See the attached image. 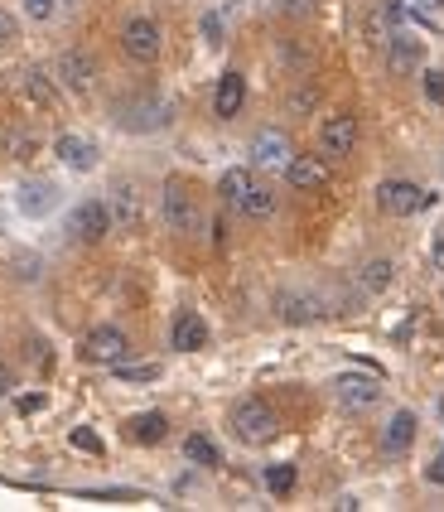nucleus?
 <instances>
[{"label":"nucleus","instance_id":"24","mask_svg":"<svg viewBox=\"0 0 444 512\" xmlns=\"http://www.w3.org/2000/svg\"><path fill=\"white\" fill-rule=\"evenodd\" d=\"M184 459H189V464H198V469H218V464H222L218 445H213L208 435H189V440H184Z\"/></svg>","mask_w":444,"mask_h":512},{"label":"nucleus","instance_id":"16","mask_svg":"<svg viewBox=\"0 0 444 512\" xmlns=\"http://www.w3.org/2000/svg\"><path fill=\"white\" fill-rule=\"evenodd\" d=\"M242 107H247V78H242V73H222L218 92H213V116L232 121Z\"/></svg>","mask_w":444,"mask_h":512},{"label":"nucleus","instance_id":"28","mask_svg":"<svg viewBox=\"0 0 444 512\" xmlns=\"http://www.w3.org/2000/svg\"><path fill=\"white\" fill-rule=\"evenodd\" d=\"M25 87H29V97H34L39 107H54V83H49L39 68H29V73H25Z\"/></svg>","mask_w":444,"mask_h":512},{"label":"nucleus","instance_id":"39","mask_svg":"<svg viewBox=\"0 0 444 512\" xmlns=\"http://www.w3.org/2000/svg\"><path fill=\"white\" fill-rule=\"evenodd\" d=\"M416 5L425 10V15H440V10H444V0H416Z\"/></svg>","mask_w":444,"mask_h":512},{"label":"nucleus","instance_id":"15","mask_svg":"<svg viewBox=\"0 0 444 512\" xmlns=\"http://www.w3.org/2000/svg\"><path fill=\"white\" fill-rule=\"evenodd\" d=\"M285 179H290V189L314 194V189L329 184V160H324V155H295V160L285 165Z\"/></svg>","mask_w":444,"mask_h":512},{"label":"nucleus","instance_id":"38","mask_svg":"<svg viewBox=\"0 0 444 512\" xmlns=\"http://www.w3.org/2000/svg\"><path fill=\"white\" fill-rule=\"evenodd\" d=\"M425 479H430V484H444V455L435 459V464H430V469H425Z\"/></svg>","mask_w":444,"mask_h":512},{"label":"nucleus","instance_id":"6","mask_svg":"<svg viewBox=\"0 0 444 512\" xmlns=\"http://www.w3.org/2000/svg\"><path fill=\"white\" fill-rule=\"evenodd\" d=\"M126 353H131V339H126L116 324H97V329L83 339V358L87 363H97V368H116V363H126Z\"/></svg>","mask_w":444,"mask_h":512},{"label":"nucleus","instance_id":"33","mask_svg":"<svg viewBox=\"0 0 444 512\" xmlns=\"http://www.w3.org/2000/svg\"><path fill=\"white\" fill-rule=\"evenodd\" d=\"M425 97H430L435 107H444V73H435V68L425 73Z\"/></svg>","mask_w":444,"mask_h":512},{"label":"nucleus","instance_id":"21","mask_svg":"<svg viewBox=\"0 0 444 512\" xmlns=\"http://www.w3.org/2000/svg\"><path fill=\"white\" fill-rule=\"evenodd\" d=\"M126 435H131L136 445H160V440L169 435V421L160 416V411H140V416H131Z\"/></svg>","mask_w":444,"mask_h":512},{"label":"nucleus","instance_id":"34","mask_svg":"<svg viewBox=\"0 0 444 512\" xmlns=\"http://www.w3.org/2000/svg\"><path fill=\"white\" fill-rule=\"evenodd\" d=\"M280 10L295 15V20H305V15H314V0H280Z\"/></svg>","mask_w":444,"mask_h":512},{"label":"nucleus","instance_id":"20","mask_svg":"<svg viewBox=\"0 0 444 512\" xmlns=\"http://www.w3.org/2000/svg\"><path fill=\"white\" fill-rule=\"evenodd\" d=\"M276 208H280L276 189H271V184H261V179H251V189L242 194V203H237V213H242V218H256V223H261V218H271Z\"/></svg>","mask_w":444,"mask_h":512},{"label":"nucleus","instance_id":"7","mask_svg":"<svg viewBox=\"0 0 444 512\" xmlns=\"http://www.w3.org/2000/svg\"><path fill=\"white\" fill-rule=\"evenodd\" d=\"M290 160H295V145H290L285 131H256V136H251V170L285 174Z\"/></svg>","mask_w":444,"mask_h":512},{"label":"nucleus","instance_id":"35","mask_svg":"<svg viewBox=\"0 0 444 512\" xmlns=\"http://www.w3.org/2000/svg\"><path fill=\"white\" fill-rule=\"evenodd\" d=\"M203 39H208V44H222V20L218 15H203Z\"/></svg>","mask_w":444,"mask_h":512},{"label":"nucleus","instance_id":"14","mask_svg":"<svg viewBox=\"0 0 444 512\" xmlns=\"http://www.w3.org/2000/svg\"><path fill=\"white\" fill-rule=\"evenodd\" d=\"M169 348H179V353L208 348V319H203L198 310H179L174 314V324H169Z\"/></svg>","mask_w":444,"mask_h":512},{"label":"nucleus","instance_id":"40","mask_svg":"<svg viewBox=\"0 0 444 512\" xmlns=\"http://www.w3.org/2000/svg\"><path fill=\"white\" fill-rule=\"evenodd\" d=\"M435 266H444V237H435Z\"/></svg>","mask_w":444,"mask_h":512},{"label":"nucleus","instance_id":"26","mask_svg":"<svg viewBox=\"0 0 444 512\" xmlns=\"http://www.w3.org/2000/svg\"><path fill=\"white\" fill-rule=\"evenodd\" d=\"M140 218V203H136V189H116V208H111V223L131 228Z\"/></svg>","mask_w":444,"mask_h":512},{"label":"nucleus","instance_id":"9","mask_svg":"<svg viewBox=\"0 0 444 512\" xmlns=\"http://www.w3.org/2000/svg\"><path fill=\"white\" fill-rule=\"evenodd\" d=\"M169 116H174V107L165 97H136L116 112V126L121 131H160V126H169Z\"/></svg>","mask_w":444,"mask_h":512},{"label":"nucleus","instance_id":"5","mask_svg":"<svg viewBox=\"0 0 444 512\" xmlns=\"http://www.w3.org/2000/svg\"><path fill=\"white\" fill-rule=\"evenodd\" d=\"M425 203H430V194H425L420 184H411V179H382V184H377V208H382L387 218H411Z\"/></svg>","mask_w":444,"mask_h":512},{"label":"nucleus","instance_id":"36","mask_svg":"<svg viewBox=\"0 0 444 512\" xmlns=\"http://www.w3.org/2000/svg\"><path fill=\"white\" fill-rule=\"evenodd\" d=\"M10 392H15V372L0 363V397H10Z\"/></svg>","mask_w":444,"mask_h":512},{"label":"nucleus","instance_id":"30","mask_svg":"<svg viewBox=\"0 0 444 512\" xmlns=\"http://www.w3.org/2000/svg\"><path fill=\"white\" fill-rule=\"evenodd\" d=\"M68 440H73V450H83V455H102V450H107V445H102V435H97V430H87V426H78Z\"/></svg>","mask_w":444,"mask_h":512},{"label":"nucleus","instance_id":"18","mask_svg":"<svg viewBox=\"0 0 444 512\" xmlns=\"http://www.w3.org/2000/svg\"><path fill=\"white\" fill-rule=\"evenodd\" d=\"M276 310L285 324H309V319H324V300L319 295H300V290H285L276 300Z\"/></svg>","mask_w":444,"mask_h":512},{"label":"nucleus","instance_id":"8","mask_svg":"<svg viewBox=\"0 0 444 512\" xmlns=\"http://www.w3.org/2000/svg\"><path fill=\"white\" fill-rule=\"evenodd\" d=\"M121 49H126L131 63H155L160 49H165V34H160L155 20L140 15V20H126V29H121Z\"/></svg>","mask_w":444,"mask_h":512},{"label":"nucleus","instance_id":"32","mask_svg":"<svg viewBox=\"0 0 444 512\" xmlns=\"http://www.w3.org/2000/svg\"><path fill=\"white\" fill-rule=\"evenodd\" d=\"M20 39V25H15V15L10 10H0V49H10Z\"/></svg>","mask_w":444,"mask_h":512},{"label":"nucleus","instance_id":"12","mask_svg":"<svg viewBox=\"0 0 444 512\" xmlns=\"http://www.w3.org/2000/svg\"><path fill=\"white\" fill-rule=\"evenodd\" d=\"M58 83L68 87V92H78V97H87L92 92V83H97V63H92V54H83V49H68V54L58 58Z\"/></svg>","mask_w":444,"mask_h":512},{"label":"nucleus","instance_id":"10","mask_svg":"<svg viewBox=\"0 0 444 512\" xmlns=\"http://www.w3.org/2000/svg\"><path fill=\"white\" fill-rule=\"evenodd\" d=\"M68 228H73V237H78V242H102V237L111 232V208L102 199H83L78 208H73Z\"/></svg>","mask_w":444,"mask_h":512},{"label":"nucleus","instance_id":"37","mask_svg":"<svg viewBox=\"0 0 444 512\" xmlns=\"http://www.w3.org/2000/svg\"><path fill=\"white\" fill-rule=\"evenodd\" d=\"M295 112H305V107H314V87H305V92H295V102H290Z\"/></svg>","mask_w":444,"mask_h":512},{"label":"nucleus","instance_id":"17","mask_svg":"<svg viewBox=\"0 0 444 512\" xmlns=\"http://www.w3.org/2000/svg\"><path fill=\"white\" fill-rule=\"evenodd\" d=\"M54 155L68 165V170H78V174H87V170H97V145L87 141V136H58L54 141Z\"/></svg>","mask_w":444,"mask_h":512},{"label":"nucleus","instance_id":"1","mask_svg":"<svg viewBox=\"0 0 444 512\" xmlns=\"http://www.w3.org/2000/svg\"><path fill=\"white\" fill-rule=\"evenodd\" d=\"M232 435H237L242 445H271L280 435V416L261 397H247L232 406Z\"/></svg>","mask_w":444,"mask_h":512},{"label":"nucleus","instance_id":"22","mask_svg":"<svg viewBox=\"0 0 444 512\" xmlns=\"http://www.w3.org/2000/svg\"><path fill=\"white\" fill-rule=\"evenodd\" d=\"M54 203H58V189L54 184H25L20 189V213H29V218H44V213H54Z\"/></svg>","mask_w":444,"mask_h":512},{"label":"nucleus","instance_id":"3","mask_svg":"<svg viewBox=\"0 0 444 512\" xmlns=\"http://www.w3.org/2000/svg\"><path fill=\"white\" fill-rule=\"evenodd\" d=\"M333 401H338L343 411H372V406L382 401L377 372H343V377H333Z\"/></svg>","mask_w":444,"mask_h":512},{"label":"nucleus","instance_id":"11","mask_svg":"<svg viewBox=\"0 0 444 512\" xmlns=\"http://www.w3.org/2000/svg\"><path fill=\"white\" fill-rule=\"evenodd\" d=\"M420 63H425V44H420L416 34H406V25H401L387 39V68L396 73V78H411Z\"/></svg>","mask_w":444,"mask_h":512},{"label":"nucleus","instance_id":"19","mask_svg":"<svg viewBox=\"0 0 444 512\" xmlns=\"http://www.w3.org/2000/svg\"><path fill=\"white\" fill-rule=\"evenodd\" d=\"M411 445H416V416L411 411H396L387 421V430H382V450L396 459V455H406Z\"/></svg>","mask_w":444,"mask_h":512},{"label":"nucleus","instance_id":"2","mask_svg":"<svg viewBox=\"0 0 444 512\" xmlns=\"http://www.w3.org/2000/svg\"><path fill=\"white\" fill-rule=\"evenodd\" d=\"M160 208H165L169 232H179V237H194V232L203 228V208H198L194 189H189V184H179V179H169V184H165V199H160Z\"/></svg>","mask_w":444,"mask_h":512},{"label":"nucleus","instance_id":"25","mask_svg":"<svg viewBox=\"0 0 444 512\" xmlns=\"http://www.w3.org/2000/svg\"><path fill=\"white\" fill-rule=\"evenodd\" d=\"M391 271H396V266H391L387 256H377V261H367V266H362V290H367V295H382V290H387L391 285Z\"/></svg>","mask_w":444,"mask_h":512},{"label":"nucleus","instance_id":"31","mask_svg":"<svg viewBox=\"0 0 444 512\" xmlns=\"http://www.w3.org/2000/svg\"><path fill=\"white\" fill-rule=\"evenodd\" d=\"M25 15L34 20V25H49L58 15V0H25Z\"/></svg>","mask_w":444,"mask_h":512},{"label":"nucleus","instance_id":"27","mask_svg":"<svg viewBox=\"0 0 444 512\" xmlns=\"http://www.w3.org/2000/svg\"><path fill=\"white\" fill-rule=\"evenodd\" d=\"M266 488H271L276 498H285V493L295 488V464H271V469H266Z\"/></svg>","mask_w":444,"mask_h":512},{"label":"nucleus","instance_id":"13","mask_svg":"<svg viewBox=\"0 0 444 512\" xmlns=\"http://www.w3.org/2000/svg\"><path fill=\"white\" fill-rule=\"evenodd\" d=\"M401 25H406V5H401V0H377V5L367 10V44L387 49V39Z\"/></svg>","mask_w":444,"mask_h":512},{"label":"nucleus","instance_id":"4","mask_svg":"<svg viewBox=\"0 0 444 512\" xmlns=\"http://www.w3.org/2000/svg\"><path fill=\"white\" fill-rule=\"evenodd\" d=\"M353 150H358V116L353 112L324 116V126H319V155L324 160H348Z\"/></svg>","mask_w":444,"mask_h":512},{"label":"nucleus","instance_id":"29","mask_svg":"<svg viewBox=\"0 0 444 512\" xmlns=\"http://www.w3.org/2000/svg\"><path fill=\"white\" fill-rule=\"evenodd\" d=\"M116 377H121V382H155V377H160V363H116Z\"/></svg>","mask_w":444,"mask_h":512},{"label":"nucleus","instance_id":"23","mask_svg":"<svg viewBox=\"0 0 444 512\" xmlns=\"http://www.w3.org/2000/svg\"><path fill=\"white\" fill-rule=\"evenodd\" d=\"M251 179H256V174L242 170V165H237V170H227V174L218 179V199L227 203V208H237V203H242V194L251 189Z\"/></svg>","mask_w":444,"mask_h":512}]
</instances>
